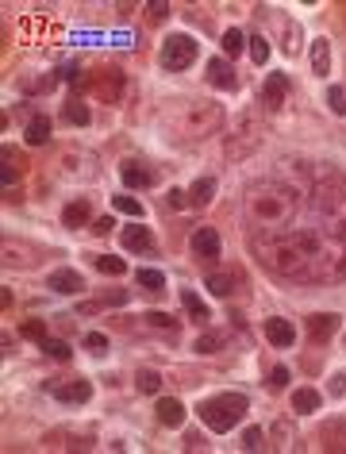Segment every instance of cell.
Listing matches in <instances>:
<instances>
[{"instance_id":"obj_1","label":"cell","mask_w":346,"mask_h":454,"mask_svg":"<svg viewBox=\"0 0 346 454\" xmlns=\"http://www.w3.org/2000/svg\"><path fill=\"white\" fill-rule=\"evenodd\" d=\"M246 408H250V400H246L243 392H219V397H208L196 412L212 431H231L246 416Z\"/></svg>"},{"instance_id":"obj_2","label":"cell","mask_w":346,"mask_h":454,"mask_svg":"<svg viewBox=\"0 0 346 454\" xmlns=\"http://www.w3.org/2000/svg\"><path fill=\"white\" fill-rule=\"evenodd\" d=\"M196 54H200L196 38L177 31V35H169L166 43H161V69H166V73H181V69H189L192 62H196Z\"/></svg>"},{"instance_id":"obj_3","label":"cell","mask_w":346,"mask_h":454,"mask_svg":"<svg viewBox=\"0 0 346 454\" xmlns=\"http://www.w3.org/2000/svg\"><path fill=\"white\" fill-rule=\"evenodd\" d=\"M50 392H54V400H58V404H89L92 385L85 381V377H69V381H54Z\"/></svg>"},{"instance_id":"obj_4","label":"cell","mask_w":346,"mask_h":454,"mask_svg":"<svg viewBox=\"0 0 346 454\" xmlns=\"http://www.w3.org/2000/svg\"><path fill=\"white\" fill-rule=\"evenodd\" d=\"M123 73L120 69H100L96 77H92V92H96L100 100H108V104H115V100L123 97Z\"/></svg>"},{"instance_id":"obj_5","label":"cell","mask_w":346,"mask_h":454,"mask_svg":"<svg viewBox=\"0 0 346 454\" xmlns=\"http://www.w3.org/2000/svg\"><path fill=\"white\" fill-rule=\"evenodd\" d=\"M219 250H223V239H219L215 227H196L192 231V254H196V258H219Z\"/></svg>"},{"instance_id":"obj_6","label":"cell","mask_w":346,"mask_h":454,"mask_svg":"<svg viewBox=\"0 0 346 454\" xmlns=\"http://www.w3.org/2000/svg\"><path fill=\"white\" fill-rule=\"evenodd\" d=\"M46 289H54V292H62V297H77V292L85 289V277L77 274V269H54L50 277H46Z\"/></svg>"},{"instance_id":"obj_7","label":"cell","mask_w":346,"mask_h":454,"mask_svg":"<svg viewBox=\"0 0 346 454\" xmlns=\"http://www.w3.org/2000/svg\"><path fill=\"white\" fill-rule=\"evenodd\" d=\"M335 331H338V315H335V312H315V315H308V335H312V343H327Z\"/></svg>"},{"instance_id":"obj_8","label":"cell","mask_w":346,"mask_h":454,"mask_svg":"<svg viewBox=\"0 0 346 454\" xmlns=\"http://www.w3.org/2000/svg\"><path fill=\"white\" fill-rule=\"evenodd\" d=\"M161 427H181L185 423V404L177 397H158V408H154Z\"/></svg>"},{"instance_id":"obj_9","label":"cell","mask_w":346,"mask_h":454,"mask_svg":"<svg viewBox=\"0 0 346 454\" xmlns=\"http://www.w3.org/2000/svg\"><path fill=\"white\" fill-rule=\"evenodd\" d=\"M120 243H123V250H131V254H150V250H154L150 227H127V231L120 235Z\"/></svg>"},{"instance_id":"obj_10","label":"cell","mask_w":346,"mask_h":454,"mask_svg":"<svg viewBox=\"0 0 346 454\" xmlns=\"http://www.w3.org/2000/svg\"><path fill=\"white\" fill-rule=\"evenodd\" d=\"M120 181L127 185V189H150V185H154V173L143 166V162H123Z\"/></svg>"},{"instance_id":"obj_11","label":"cell","mask_w":346,"mask_h":454,"mask_svg":"<svg viewBox=\"0 0 346 454\" xmlns=\"http://www.w3.org/2000/svg\"><path fill=\"white\" fill-rule=\"evenodd\" d=\"M62 223H66L69 231L89 227V223H92V208H89V200H69V204L62 208Z\"/></svg>"},{"instance_id":"obj_12","label":"cell","mask_w":346,"mask_h":454,"mask_svg":"<svg viewBox=\"0 0 346 454\" xmlns=\"http://www.w3.org/2000/svg\"><path fill=\"white\" fill-rule=\"evenodd\" d=\"M266 339H269L273 346H281V350H284V346L296 343V327H292L289 320H266Z\"/></svg>"},{"instance_id":"obj_13","label":"cell","mask_w":346,"mask_h":454,"mask_svg":"<svg viewBox=\"0 0 346 454\" xmlns=\"http://www.w3.org/2000/svg\"><path fill=\"white\" fill-rule=\"evenodd\" d=\"M261 97H266L269 108L284 104V97H289V77H284V73H269L266 85H261Z\"/></svg>"},{"instance_id":"obj_14","label":"cell","mask_w":346,"mask_h":454,"mask_svg":"<svg viewBox=\"0 0 346 454\" xmlns=\"http://www.w3.org/2000/svg\"><path fill=\"white\" fill-rule=\"evenodd\" d=\"M23 139H27V146L50 143V115H43V112L31 115V120H27V135H23Z\"/></svg>"},{"instance_id":"obj_15","label":"cell","mask_w":346,"mask_h":454,"mask_svg":"<svg viewBox=\"0 0 346 454\" xmlns=\"http://www.w3.org/2000/svg\"><path fill=\"white\" fill-rule=\"evenodd\" d=\"M208 81H212L215 89H235V69H231L223 58H212L208 62Z\"/></svg>"},{"instance_id":"obj_16","label":"cell","mask_w":346,"mask_h":454,"mask_svg":"<svg viewBox=\"0 0 346 454\" xmlns=\"http://www.w3.org/2000/svg\"><path fill=\"white\" fill-rule=\"evenodd\" d=\"M312 73L315 77L331 73V43H327V38H315V43H312Z\"/></svg>"},{"instance_id":"obj_17","label":"cell","mask_w":346,"mask_h":454,"mask_svg":"<svg viewBox=\"0 0 346 454\" xmlns=\"http://www.w3.org/2000/svg\"><path fill=\"white\" fill-rule=\"evenodd\" d=\"M319 404H323V397L315 389H296V392H292V412H300V416L319 412Z\"/></svg>"},{"instance_id":"obj_18","label":"cell","mask_w":346,"mask_h":454,"mask_svg":"<svg viewBox=\"0 0 346 454\" xmlns=\"http://www.w3.org/2000/svg\"><path fill=\"white\" fill-rule=\"evenodd\" d=\"M62 120L73 123V127H89V123H92V112L81 104V100H69V104H62Z\"/></svg>"},{"instance_id":"obj_19","label":"cell","mask_w":346,"mask_h":454,"mask_svg":"<svg viewBox=\"0 0 346 454\" xmlns=\"http://www.w3.org/2000/svg\"><path fill=\"white\" fill-rule=\"evenodd\" d=\"M212 197H215V181H212V177H200V181H192V189H189V204L204 208V204H212Z\"/></svg>"},{"instance_id":"obj_20","label":"cell","mask_w":346,"mask_h":454,"mask_svg":"<svg viewBox=\"0 0 346 454\" xmlns=\"http://www.w3.org/2000/svg\"><path fill=\"white\" fill-rule=\"evenodd\" d=\"M135 385H138V392L154 397V392H161V374H158V369H138V374H135Z\"/></svg>"},{"instance_id":"obj_21","label":"cell","mask_w":346,"mask_h":454,"mask_svg":"<svg viewBox=\"0 0 346 454\" xmlns=\"http://www.w3.org/2000/svg\"><path fill=\"white\" fill-rule=\"evenodd\" d=\"M92 266H96L100 274H108V277L127 274V262H123V258H115V254H100V258H92Z\"/></svg>"},{"instance_id":"obj_22","label":"cell","mask_w":346,"mask_h":454,"mask_svg":"<svg viewBox=\"0 0 346 454\" xmlns=\"http://www.w3.org/2000/svg\"><path fill=\"white\" fill-rule=\"evenodd\" d=\"M181 304H185V312H189V315H196V323H204V320H208V304H204V300H200L192 289H185V292H181Z\"/></svg>"},{"instance_id":"obj_23","label":"cell","mask_w":346,"mask_h":454,"mask_svg":"<svg viewBox=\"0 0 346 454\" xmlns=\"http://www.w3.org/2000/svg\"><path fill=\"white\" fill-rule=\"evenodd\" d=\"M243 46H246V35H243L238 27H227V31H223V54H227V58L243 54Z\"/></svg>"},{"instance_id":"obj_24","label":"cell","mask_w":346,"mask_h":454,"mask_svg":"<svg viewBox=\"0 0 346 454\" xmlns=\"http://www.w3.org/2000/svg\"><path fill=\"white\" fill-rule=\"evenodd\" d=\"M135 281L143 285V289H150V292L166 289V277H161V269H135Z\"/></svg>"},{"instance_id":"obj_25","label":"cell","mask_w":346,"mask_h":454,"mask_svg":"<svg viewBox=\"0 0 346 454\" xmlns=\"http://www.w3.org/2000/svg\"><path fill=\"white\" fill-rule=\"evenodd\" d=\"M43 350L50 354L54 362H69V358H73V346H69L66 339H46V343H43Z\"/></svg>"},{"instance_id":"obj_26","label":"cell","mask_w":346,"mask_h":454,"mask_svg":"<svg viewBox=\"0 0 346 454\" xmlns=\"http://www.w3.org/2000/svg\"><path fill=\"white\" fill-rule=\"evenodd\" d=\"M231 285H235V277H231V274H212V277H208V289H212L215 297H231V292H235Z\"/></svg>"},{"instance_id":"obj_27","label":"cell","mask_w":346,"mask_h":454,"mask_svg":"<svg viewBox=\"0 0 346 454\" xmlns=\"http://www.w3.org/2000/svg\"><path fill=\"white\" fill-rule=\"evenodd\" d=\"M85 350H92L100 358V354H108V335L104 331H89V335H85Z\"/></svg>"},{"instance_id":"obj_28","label":"cell","mask_w":346,"mask_h":454,"mask_svg":"<svg viewBox=\"0 0 346 454\" xmlns=\"http://www.w3.org/2000/svg\"><path fill=\"white\" fill-rule=\"evenodd\" d=\"M250 58H254V66H266V62H269V43L261 35L250 38Z\"/></svg>"},{"instance_id":"obj_29","label":"cell","mask_w":346,"mask_h":454,"mask_svg":"<svg viewBox=\"0 0 346 454\" xmlns=\"http://www.w3.org/2000/svg\"><path fill=\"white\" fill-rule=\"evenodd\" d=\"M20 331H23V339H35V343H46V323H43V320H27Z\"/></svg>"},{"instance_id":"obj_30","label":"cell","mask_w":346,"mask_h":454,"mask_svg":"<svg viewBox=\"0 0 346 454\" xmlns=\"http://www.w3.org/2000/svg\"><path fill=\"white\" fill-rule=\"evenodd\" d=\"M327 104H331V112L346 115V92L338 89V85H331V89H327Z\"/></svg>"},{"instance_id":"obj_31","label":"cell","mask_w":346,"mask_h":454,"mask_svg":"<svg viewBox=\"0 0 346 454\" xmlns=\"http://www.w3.org/2000/svg\"><path fill=\"white\" fill-rule=\"evenodd\" d=\"M166 15H169V4H166V0H150V4H146V20H150V23H161Z\"/></svg>"},{"instance_id":"obj_32","label":"cell","mask_w":346,"mask_h":454,"mask_svg":"<svg viewBox=\"0 0 346 454\" xmlns=\"http://www.w3.org/2000/svg\"><path fill=\"white\" fill-rule=\"evenodd\" d=\"M58 81H81V66H77V62H62V66H58Z\"/></svg>"},{"instance_id":"obj_33","label":"cell","mask_w":346,"mask_h":454,"mask_svg":"<svg viewBox=\"0 0 346 454\" xmlns=\"http://www.w3.org/2000/svg\"><path fill=\"white\" fill-rule=\"evenodd\" d=\"M192 350H200V354H215V350H219V335H200Z\"/></svg>"},{"instance_id":"obj_34","label":"cell","mask_w":346,"mask_h":454,"mask_svg":"<svg viewBox=\"0 0 346 454\" xmlns=\"http://www.w3.org/2000/svg\"><path fill=\"white\" fill-rule=\"evenodd\" d=\"M115 208H120V212H127V215H143V204H138L135 197H115Z\"/></svg>"},{"instance_id":"obj_35","label":"cell","mask_w":346,"mask_h":454,"mask_svg":"<svg viewBox=\"0 0 346 454\" xmlns=\"http://www.w3.org/2000/svg\"><path fill=\"white\" fill-rule=\"evenodd\" d=\"M243 446H246V451H261V431L258 427H246L243 431Z\"/></svg>"},{"instance_id":"obj_36","label":"cell","mask_w":346,"mask_h":454,"mask_svg":"<svg viewBox=\"0 0 346 454\" xmlns=\"http://www.w3.org/2000/svg\"><path fill=\"white\" fill-rule=\"evenodd\" d=\"M15 181H20V169H15V166H8V162H4V166H0V185L8 189V185H15Z\"/></svg>"},{"instance_id":"obj_37","label":"cell","mask_w":346,"mask_h":454,"mask_svg":"<svg viewBox=\"0 0 346 454\" xmlns=\"http://www.w3.org/2000/svg\"><path fill=\"white\" fill-rule=\"evenodd\" d=\"M204 435H200V431H189V435H185V451H204Z\"/></svg>"},{"instance_id":"obj_38","label":"cell","mask_w":346,"mask_h":454,"mask_svg":"<svg viewBox=\"0 0 346 454\" xmlns=\"http://www.w3.org/2000/svg\"><path fill=\"white\" fill-rule=\"evenodd\" d=\"M146 323H150V327H173V320H169L166 312H146Z\"/></svg>"},{"instance_id":"obj_39","label":"cell","mask_w":346,"mask_h":454,"mask_svg":"<svg viewBox=\"0 0 346 454\" xmlns=\"http://www.w3.org/2000/svg\"><path fill=\"white\" fill-rule=\"evenodd\" d=\"M269 385H273V389H284V385H289V369L277 366L273 374H269Z\"/></svg>"},{"instance_id":"obj_40","label":"cell","mask_w":346,"mask_h":454,"mask_svg":"<svg viewBox=\"0 0 346 454\" xmlns=\"http://www.w3.org/2000/svg\"><path fill=\"white\" fill-rule=\"evenodd\" d=\"M112 227H115V220H112V215H100V220L92 223V231H96V235H108Z\"/></svg>"},{"instance_id":"obj_41","label":"cell","mask_w":346,"mask_h":454,"mask_svg":"<svg viewBox=\"0 0 346 454\" xmlns=\"http://www.w3.org/2000/svg\"><path fill=\"white\" fill-rule=\"evenodd\" d=\"M169 204H173V208L189 204V192H181V189H169Z\"/></svg>"},{"instance_id":"obj_42","label":"cell","mask_w":346,"mask_h":454,"mask_svg":"<svg viewBox=\"0 0 346 454\" xmlns=\"http://www.w3.org/2000/svg\"><path fill=\"white\" fill-rule=\"evenodd\" d=\"M104 300H108V304H123V300H127V292H123V289H112V292H104Z\"/></svg>"}]
</instances>
